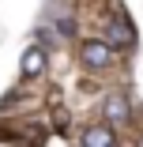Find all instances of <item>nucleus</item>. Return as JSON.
<instances>
[{"instance_id": "nucleus-1", "label": "nucleus", "mask_w": 143, "mask_h": 147, "mask_svg": "<svg viewBox=\"0 0 143 147\" xmlns=\"http://www.w3.org/2000/svg\"><path fill=\"white\" fill-rule=\"evenodd\" d=\"M102 117H105L113 128H124V125L132 121V102H128V94H124V91H109L105 102H102Z\"/></svg>"}, {"instance_id": "nucleus-2", "label": "nucleus", "mask_w": 143, "mask_h": 147, "mask_svg": "<svg viewBox=\"0 0 143 147\" xmlns=\"http://www.w3.org/2000/svg\"><path fill=\"white\" fill-rule=\"evenodd\" d=\"M79 61L87 64V68H94V72H102V68L113 64V45H109L105 38H91V42H83Z\"/></svg>"}, {"instance_id": "nucleus-3", "label": "nucleus", "mask_w": 143, "mask_h": 147, "mask_svg": "<svg viewBox=\"0 0 143 147\" xmlns=\"http://www.w3.org/2000/svg\"><path fill=\"white\" fill-rule=\"evenodd\" d=\"M105 42L113 49H132L136 45V30H132L124 19H113V23H105Z\"/></svg>"}, {"instance_id": "nucleus-4", "label": "nucleus", "mask_w": 143, "mask_h": 147, "mask_svg": "<svg viewBox=\"0 0 143 147\" xmlns=\"http://www.w3.org/2000/svg\"><path fill=\"white\" fill-rule=\"evenodd\" d=\"M79 140L87 143V147H113V143H117V128H113L109 121H105V125H91Z\"/></svg>"}, {"instance_id": "nucleus-5", "label": "nucleus", "mask_w": 143, "mask_h": 147, "mask_svg": "<svg viewBox=\"0 0 143 147\" xmlns=\"http://www.w3.org/2000/svg\"><path fill=\"white\" fill-rule=\"evenodd\" d=\"M19 68H23V76H26V79H38V76L45 72V49H42V45L23 49V61H19Z\"/></svg>"}, {"instance_id": "nucleus-6", "label": "nucleus", "mask_w": 143, "mask_h": 147, "mask_svg": "<svg viewBox=\"0 0 143 147\" xmlns=\"http://www.w3.org/2000/svg\"><path fill=\"white\" fill-rule=\"evenodd\" d=\"M56 30H60L64 38H75V19L72 15H56Z\"/></svg>"}, {"instance_id": "nucleus-7", "label": "nucleus", "mask_w": 143, "mask_h": 147, "mask_svg": "<svg viewBox=\"0 0 143 147\" xmlns=\"http://www.w3.org/2000/svg\"><path fill=\"white\" fill-rule=\"evenodd\" d=\"M56 128H60V132L68 128V113H64V109H56Z\"/></svg>"}]
</instances>
